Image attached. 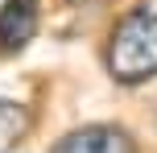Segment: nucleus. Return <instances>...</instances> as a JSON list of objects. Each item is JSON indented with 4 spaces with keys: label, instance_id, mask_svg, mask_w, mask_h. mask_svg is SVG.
<instances>
[{
    "label": "nucleus",
    "instance_id": "2",
    "mask_svg": "<svg viewBox=\"0 0 157 153\" xmlns=\"http://www.w3.org/2000/svg\"><path fill=\"white\" fill-rule=\"evenodd\" d=\"M50 153H141V145L120 124H87V128L66 132Z\"/></svg>",
    "mask_w": 157,
    "mask_h": 153
},
{
    "label": "nucleus",
    "instance_id": "4",
    "mask_svg": "<svg viewBox=\"0 0 157 153\" xmlns=\"http://www.w3.org/2000/svg\"><path fill=\"white\" fill-rule=\"evenodd\" d=\"M29 128H33L29 108L17 104V99H0V153H8L17 141H25Z\"/></svg>",
    "mask_w": 157,
    "mask_h": 153
},
{
    "label": "nucleus",
    "instance_id": "3",
    "mask_svg": "<svg viewBox=\"0 0 157 153\" xmlns=\"http://www.w3.org/2000/svg\"><path fill=\"white\" fill-rule=\"evenodd\" d=\"M41 21V4L37 0H4L0 4V54H17L33 41Z\"/></svg>",
    "mask_w": 157,
    "mask_h": 153
},
{
    "label": "nucleus",
    "instance_id": "1",
    "mask_svg": "<svg viewBox=\"0 0 157 153\" xmlns=\"http://www.w3.org/2000/svg\"><path fill=\"white\" fill-rule=\"evenodd\" d=\"M103 66L124 87L157 79V0H136L112 25L103 46Z\"/></svg>",
    "mask_w": 157,
    "mask_h": 153
}]
</instances>
